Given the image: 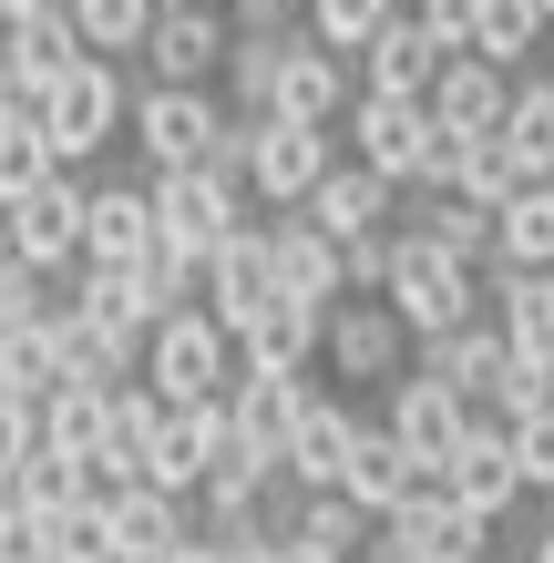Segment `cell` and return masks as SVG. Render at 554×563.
I'll return each instance as SVG.
<instances>
[{
    "mask_svg": "<svg viewBox=\"0 0 554 563\" xmlns=\"http://www.w3.org/2000/svg\"><path fill=\"white\" fill-rule=\"evenodd\" d=\"M390 308L411 318V339H452V328L482 318V297H493V267H472V256L432 246L421 225H401V267H390Z\"/></svg>",
    "mask_w": 554,
    "mask_h": 563,
    "instance_id": "cell-1",
    "label": "cell"
},
{
    "mask_svg": "<svg viewBox=\"0 0 554 563\" xmlns=\"http://www.w3.org/2000/svg\"><path fill=\"white\" fill-rule=\"evenodd\" d=\"M237 123H247V195L268 216H298L308 195L349 164L329 123H287V113H237Z\"/></svg>",
    "mask_w": 554,
    "mask_h": 563,
    "instance_id": "cell-2",
    "label": "cell"
},
{
    "mask_svg": "<svg viewBox=\"0 0 554 563\" xmlns=\"http://www.w3.org/2000/svg\"><path fill=\"white\" fill-rule=\"evenodd\" d=\"M144 379L165 389L175 410H195V400H226V389L247 379V358H237V328H226L216 308H175V318L144 339Z\"/></svg>",
    "mask_w": 554,
    "mask_h": 563,
    "instance_id": "cell-3",
    "label": "cell"
},
{
    "mask_svg": "<svg viewBox=\"0 0 554 563\" xmlns=\"http://www.w3.org/2000/svg\"><path fill=\"white\" fill-rule=\"evenodd\" d=\"M42 123H52L62 164H93L113 134H134V82H123V62L113 52H83L73 73L42 92Z\"/></svg>",
    "mask_w": 554,
    "mask_h": 563,
    "instance_id": "cell-4",
    "label": "cell"
},
{
    "mask_svg": "<svg viewBox=\"0 0 554 563\" xmlns=\"http://www.w3.org/2000/svg\"><path fill=\"white\" fill-rule=\"evenodd\" d=\"M226 123H237V113H226L206 82H144L134 92V134H123V144H134L154 175H185V164H216Z\"/></svg>",
    "mask_w": 554,
    "mask_h": 563,
    "instance_id": "cell-5",
    "label": "cell"
},
{
    "mask_svg": "<svg viewBox=\"0 0 554 563\" xmlns=\"http://www.w3.org/2000/svg\"><path fill=\"white\" fill-rule=\"evenodd\" d=\"M318 358H329V379H411L421 369V339H411V318L401 308H390V297H339V308H329V349H318Z\"/></svg>",
    "mask_w": 554,
    "mask_h": 563,
    "instance_id": "cell-6",
    "label": "cell"
},
{
    "mask_svg": "<svg viewBox=\"0 0 554 563\" xmlns=\"http://www.w3.org/2000/svg\"><path fill=\"white\" fill-rule=\"evenodd\" d=\"M349 144L390 185H421L432 175V144H442V113H432V92H360L349 103Z\"/></svg>",
    "mask_w": 554,
    "mask_h": 563,
    "instance_id": "cell-7",
    "label": "cell"
},
{
    "mask_svg": "<svg viewBox=\"0 0 554 563\" xmlns=\"http://www.w3.org/2000/svg\"><path fill=\"white\" fill-rule=\"evenodd\" d=\"M247 206H257V195L226 185V175H206V164L154 175V225H165V246H185V256H216V246L247 225Z\"/></svg>",
    "mask_w": 554,
    "mask_h": 563,
    "instance_id": "cell-8",
    "label": "cell"
},
{
    "mask_svg": "<svg viewBox=\"0 0 554 563\" xmlns=\"http://www.w3.org/2000/svg\"><path fill=\"white\" fill-rule=\"evenodd\" d=\"M83 216H93V185L62 164L42 195H21V206H11V246H21V267H42V277L83 267Z\"/></svg>",
    "mask_w": 554,
    "mask_h": 563,
    "instance_id": "cell-9",
    "label": "cell"
},
{
    "mask_svg": "<svg viewBox=\"0 0 554 563\" xmlns=\"http://www.w3.org/2000/svg\"><path fill=\"white\" fill-rule=\"evenodd\" d=\"M144 62H154V82H216L226 62H237V21H226L216 0H175V11L154 21Z\"/></svg>",
    "mask_w": 554,
    "mask_h": 563,
    "instance_id": "cell-10",
    "label": "cell"
},
{
    "mask_svg": "<svg viewBox=\"0 0 554 563\" xmlns=\"http://www.w3.org/2000/svg\"><path fill=\"white\" fill-rule=\"evenodd\" d=\"M401 441L421 451V461H463V441H472V400L452 379H432V369H411V379H390V410H380Z\"/></svg>",
    "mask_w": 554,
    "mask_h": 563,
    "instance_id": "cell-11",
    "label": "cell"
},
{
    "mask_svg": "<svg viewBox=\"0 0 554 563\" xmlns=\"http://www.w3.org/2000/svg\"><path fill=\"white\" fill-rule=\"evenodd\" d=\"M308 400H318V389H308L298 369H247L237 389H226V410H237V430H247V451L268 461V472H287V441H298V420H308Z\"/></svg>",
    "mask_w": 554,
    "mask_h": 563,
    "instance_id": "cell-12",
    "label": "cell"
},
{
    "mask_svg": "<svg viewBox=\"0 0 554 563\" xmlns=\"http://www.w3.org/2000/svg\"><path fill=\"white\" fill-rule=\"evenodd\" d=\"M268 297H287V287H278V236H268V225H237V236L206 256V308H216L226 328H247Z\"/></svg>",
    "mask_w": 554,
    "mask_h": 563,
    "instance_id": "cell-13",
    "label": "cell"
},
{
    "mask_svg": "<svg viewBox=\"0 0 554 563\" xmlns=\"http://www.w3.org/2000/svg\"><path fill=\"white\" fill-rule=\"evenodd\" d=\"M268 236H278V287L287 297H308V308H339V297H349V246L308 206L298 216H268Z\"/></svg>",
    "mask_w": 554,
    "mask_h": 563,
    "instance_id": "cell-14",
    "label": "cell"
},
{
    "mask_svg": "<svg viewBox=\"0 0 554 563\" xmlns=\"http://www.w3.org/2000/svg\"><path fill=\"white\" fill-rule=\"evenodd\" d=\"M11 31V103H42V92L83 62V21H73V0H52V11H21V21H0Z\"/></svg>",
    "mask_w": 554,
    "mask_h": 563,
    "instance_id": "cell-15",
    "label": "cell"
},
{
    "mask_svg": "<svg viewBox=\"0 0 554 563\" xmlns=\"http://www.w3.org/2000/svg\"><path fill=\"white\" fill-rule=\"evenodd\" d=\"M165 246L154 225V185H93V216H83V267H134V256Z\"/></svg>",
    "mask_w": 554,
    "mask_h": 563,
    "instance_id": "cell-16",
    "label": "cell"
},
{
    "mask_svg": "<svg viewBox=\"0 0 554 563\" xmlns=\"http://www.w3.org/2000/svg\"><path fill=\"white\" fill-rule=\"evenodd\" d=\"M432 113H442V134H503V113H513V73L493 52H452L442 62V82H432Z\"/></svg>",
    "mask_w": 554,
    "mask_h": 563,
    "instance_id": "cell-17",
    "label": "cell"
},
{
    "mask_svg": "<svg viewBox=\"0 0 554 563\" xmlns=\"http://www.w3.org/2000/svg\"><path fill=\"white\" fill-rule=\"evenodd\" d=\"M349 103H360V73H349V52H329V42H308L298 31V52H287V82H278V113L287 123H349Z\"/></svg>",
    "mask_w": 554,
    "mask_h": 563,
    "instance_id": "cell-18",
    "label": "cell"
},
{
    "mask_svg": "<svg viewBox=\"0 0 554 563\" xmlns=\"http://www.w3.org/2000/svg\"><path fill=\"white\" fill-rule=\"evenodd\" d=\"M308 216L329 225L339 246H360V236H380V225H401V185H390L380 164H360V154H349L339 175H329V185L308 195Z\"/></svg>",
    "mask_w": 554,
    "mask_h": 563,
    "instance_id": "cell-19",
    "label": "cell"
},
{
    "mask_svg": "<svg viewBox=\"0 0 554 563\" xmlns=\"http://www.w3.org/2000/svg\"><path fill=\"white\" fill-rule=\"evenodd\" d=\"M442 62H452V42H442L421 11H401V21H390L380 42L360 52V92H432V82H442Z\"/></svg>",
    "mask_w": 554,
    "mask_h": 563,
    "instance_id": "cell-20",
    "label": "cell"
},
{
    "mask_svg": "<svg viewBox=\"0 0 554 563\" xmlns=\"http://www.w3.org/2000/svg\"><path fill=\"white\" fill-rule=\"evenodd\" d=\"M318 349H329V308H308V297H268V308L237 328L247 369H308Z\"/></svg>",
    "mask_w": 554,
    "mask_h": 563,
    "instance_id": "cell-21",
    "label": "cell"
},
{
    "mask_svg": "<svg viewBox=\"0 0 554 563\" xmlns=\"http://www.w3.org/2000/svg\"><path fill=\"white\" fill-rule=\"evenodd\" d=\"M421 369H432V379H452V389H463V400L482 410V400H493V389L513 379V339H503V318L493 328H452V339H421Z\"/></svg>",
    "mask_w": 554,
    "mask_h": 563,
    "instance_id": "cell-22",
    "label": "cell"
},
{
    "mask_svg": "<svg viewBox=\"0 0 554 563\" xmlns=\"http://www.w3.org/2000/svg\"><path fill=\"white\" fill-rule=\"evenodd\" d=\"M452 472H463V503L482 512V522H513V503H524V461H513V430L503 420H482L472 410V441H463V461H452Z\"/></svg>",
    "mask_w": 554,
    "mask_h": 563,
    "instance_id": "cell-23",
    "label": "cell"
},
{
    "mask_svg": "<svg viewBox=\"0 0 554 563\" xmlns=\"http://www.w3.org/2000/svg\"><path fill=\"white\" fill-rule=\"evenodd\" d=\"M360 410L349 400H308V420H298V441H287V482L298 492H339L349 482V451H360Z\"/></svg>",
    "mask_w": 554,
    "mask_h": 563,
    "instance_id": "cell-24",
    "label": "cell"
},
{
    "mask_svg": "<svg viewBox=\"0 0 554 563\" xmlns=\"http://www.w3.org/2000/svg\"><path fill=\"white\" fill-rule=\"evenodd\" d=\"M493 308H503L513 358L554 379V267H493Z\"/></svg>",
    "mask_w": 554,
    "mask_h": 563,
    "instance_id": "cell-25",
    "label": "cell"
},
{
    "mask_svg": "<svg viewBox=\"0 0 554 563\" xmlns=\"http://www.w3.org/2000/svg\"><path fill=\"white\" fill-rule=\"evenodd\" d=\"M52 175H62V144H52L42 103H0V206H21V195H42Z\"/></svg>",
    "mask_w": 554,
    "mask_h": 563,
    "instance_id": "cell-26",
    "label": "cell"
},
{
    "mask_svg": "<svg viewBox=\"0 0 554 563\" xmlns=\"http://www.w3.org/2000/svg\"><path fill=\"white\" fill-rule=\"evenodd\" d=\"M113 400H123V389H104V379H62L52 400H42V441L104 461V451H113Z\"/></svg>",
    "mask_w": 554,
    "mask_h": 563,
    "instance_id": "cell-27",
    "label": "cell"
},
{
    "mask_svg": "<svg viewBox=\"0 0 554 563\" xmlns=\"http://www.w3.org/2000/svg\"><path fill=\"white\" fill-rule=\"evenodd\" d=\"M195 533V503H185V492H123V503H113V543H123V563H165L175 543Z\"/></svg>",
    "mask_w": 554,
    "mask_h": 563,
    "instance_id": "cell-28",
    "label": "cell"
},
{
    "mask_svg": "<svg viewBox=\"0 0 554 563\" xmlns=\"http://www.w3.org/2000/svg\"><path fill=\"white\" fill-rule=\"evenodd\" d=\"M401 225H421L432 246L472 256V267H493V256H503V225H493V206H472V195H432V185H421V206H401Z\"/></svg>",
    "mask_w": 554,
    "mask_h": 563,
    "instance_id": "cell-29",
    "label": "cell"
},
{
    "mask_svg": "<svg viewBox=\"0 0 554 563\" xmlns=\"http://www.w3.org/2000/svg\"><path fill=\"white\" fill-rule=\"evenodd\" d=\"M411 461H421V451L401 441V430L370 420V430H360V451H349V482H339V492H349V503H370V512L390 522V512H401V492H411Z\"/></svg>",
    "mask_w": 554,
    "mask_h": 563,
    "instance_id": "cell-30",
    "label": "cell"
},
{
    "mask_svg": "<svg viewBox=\"0 0 554 563\" xmlns=\"http://www.w3.org/2000/svg\"><path fill=\"white\" fill-rule=\"evenodd\" d=\"M534 185V164L513 154V134H463V164H452V195H472V206H513V195Z\"/></svg>",
    "mask_w": 554,
    "mask_h": 563,
    "instance_id": "cell-31",
    "label": "cell"
},
{
    "mask_svg": "<svg viewBox=\"0 0 554 563\" xmlns=\"http://www.w3.org/2000/svg\"><path fill=\"white\" fill-rule=\"evenodd\" d=\"M298 543L339 553V563H360V553L380 543V512H370V503H349V492H308V503H298Z\"/></svg>",
    "mask_w": 554,
    "mask_h": 563,
    "instance_id": "cell-32",
    "label": "cell"
},
{
    "mask_svg": "<svg viewBox=\"0 0 554 563\" xmlns=\"http://www.w3.org/2000/svg\"><path fill=\"white\" fill-rule=\"evenodd\" d=\"M287 52H298V31H237V62H226V82H237V113H278Z\"/></svg>",
    "mask_w": 554,
    "mask_h": 563,
    "instance_id": "cell-33",
    "label": "cell"
},
{
    "mask_svg": "<svg viewBox=\"0 0 554 563\" xmlns=\"http://www.w3.org/2000/svg\"><path fill=\"white\" fill-rule=\"evenodd\" d=\"M390 522H401V533L432 553V563H482V543L503 533V522H482L472 503H442V512H390Z\"/></svg>",
    "mask_w": 554,
    "mask_h": 563,
    "instance_id": "cell-34",
    "label": "cell"
},
{
    "mask_svg": "<svg viewBox=\"0 0 554 563\" xmlns=\"http://www.w3.org/2000/svg\"><path fill=\"white\" fill-rule=\"evenodd\" d=\"M493 225H503V256H493V267H554V175H534Z\"/></svg>",
    "mask_w": 554,
    "mask_h": 563,
    "instance_id": "cell-35",
    "label": "cell"
},
{
    "mask_svg": "<svg viewBox=\"0 0 554 563\" xmlns=\"http://www.w3.org/2000/svg\"><path fill=\"white\" fill-rule=\"evenodd\" d=\"M175 0H73V21H83V52H144L154 42V21H165Z\"/></svg>",
    "mask_w": 554,
    "mask_h": 563,
    "instance_id": "cell-36",
    "label": "cell"
},
{
    "mask_svg": "<svg viewBox=\"0 0 554 563\" xmlns=\"http://www.w3.org/2000/svg\"><path fill=\"white\" fill-rule=\"evenodd\" d=\"M11 503H31V512H73V503H93V461L83 451H31L21 461V482H11Z\"/></svg>",
    "mask_w": 554,
    "mask_h": 563,
    "instance_id": "cell-37",
    "label": "cell"
},
{
    "mask_svg": "<svg viewBox=\"0 0 554 563\" xmlns=\"http://www.w3.org/2000/svg\"><path fill=\"white\" fill-rule=\"evenodd\" d=\"M401 11H411V0H308V42H329V52H370Z\"/></svg>",
    "mask_w": 554,
    "mask_h": 563,
    "instance_id": "cell-38",
    "label": "cell"
},
{
    "mask_svg": "<svg viewBox=\"0 0 554 563\" xmlns=\"http://www.w3.org/2000/svg\"><path fill=\"white\" fill-rule=\"evenodd\" d=\"M52 389H62V358H52V339H42V328H21V339H0V400L42 410Z\"/></svg>",
    "mask_w": 554,
    "mask_h": 563,
    "instance_id": "cell-39",
    "label": "cell"
},
{
    "mask_svg": "<svg viewBox=\"0 0 554 563\" xmlns=\"http://www.w3.org/2000/svg\"><path fill=\"white\" fill-rule=\"evenodd\" d=\"M165 420H175V400H165V389H154V379H123V400H113V451L144 472V461H154V441H165Z\"/></svg>",
    "mask_w": 554,
    "mask_h": 563,
    "instance_id": "cell-40",
    "label": "cell"
},
{
    "mask_svg": "<svg viewBox=\"0 0 554 563\" xmlns=\"http://www.w3.org/2000/svg\"><path fill=\"white\" fill-rule=\"evenodd\" d=\"M503 134H513V154H524L534 175H554V82H544V73H524V82H513Z\"/></svg>",
    "mask_w": 554,
    "mask_h": 563,
    "instance_id": "cell-41",
    "label": "cell"
},
{
    "mask_svg": "<svg viewBox=\"0 0 554 563\" xmlns=\"http://www.w3.org/2000/svg\"><path fill=\"white\" fill-rule=\"evenodd\" d=\"M544 31H554V11H544V0H482V42H472V52H493L503 73H513V62H524Z\"/></svg>",
    "mask_w": 554,
    "mask_h": 563,
    "instance_id": "cell-42",
    "label": "cell"
},
{
    "mask_svg": "<svg viewBox=\"0 0 554 563\" xmlns=\"http://www.w3.org/2000/svg\"><path fill=\"white\" fill-rule=\"evenodd\" d=\"M83 308H104L113 328H134V339H154V297H144V277L134 267H83Z\"/></svg>",
    "mask_w": 554,
    "mask_h": 563,
    "instance_id": "cell-43",
    "label": "cell"
},
{
    "mask_svg": "<svg viewBox=\"0 0 554 563\" xmlns=\"http://www.w3.org/2000/svg\"><path fill=\"white\" fill-rule=\"evenodd\" d=\"M62 308V297L42 287V267H21V256H11V267H0V339H21V328H42Z\"/></svg>",
    "mask_w": 554,
    "mask_h": 563,
    "instance_id": "cell-44",
    "label": "cell"
},
{
    "mask_svg": "<svg viewBox=\"0 0 554 563\" xmlns=\"http://www.w3.org/2000/svg\"><path fill=\"white\" fill-rule=\"evenodd\" d=\"M0 563H62V543H52V512L0 503Z\"/></svg>",
    "mask_w": 554,
    "mask_h": 563,
    "instance_id": "cell-45",
    "label": "cell"
},
{
    "mask_svg": "<svg viewBox=\"0 0 554 563\" xmlns=\"http://www.w3.org/2000/svg\"><path fill=\"white\" fill-rule=\"evenodd\" d=\"M42 451V410H21V400H0V503H11V482H21V461Z\"/></svg>",
    "mask_w": 554,
    "mask_h": 563,
    "instance_id": "cell-46",
    "label": "cell"
},
{
    "mask_svg": "<svg viewBox=\"0 0 554 563\" xmlns=\"http://www.w3.org/2000/svg\"><path fill=\"white\" fill-rule=\"evenodd\" d=\"M513 461H524V482H534V492H554V400L513 420Z\"/></svg>",
    "mask_w": 554,
    "mask_h": 563,
    "instance_id": "cell-47",
    "label": "cell"
},
{
    "mask_svg": "<svg viewBox=\"0 0 554 563\" xmlns=\"http://www.w3.org/2000/svg\"><path fill=\"white\" fill-rule=\"evenodd\" d=\"M411 11L432 21V31H442L452 52H472V42H482V0H411Z\"/></svg>",
    "mask_w": 554,
    "mask_h": 563,
    "instance_id": "cell-48",
    "label": "cell"
},
{
    "mask_svg": "<svg viewBox=\"0 0 554 563\" xmlns=\"http://www.w3.org/2000/svg\"><path fill=\"white\" fill-rule=\"evenodd\" d=\"M237 31H308V0H226Z\"/></svg>",
    "mask_w": 554,
    "mask_h": 563,
    "instance_id": "cell-49",
    "label": "cell"
},
{
    "mask_svg": "<svg viewBox=\"0 0 554 563\" xmlns=\"http://www.w3.org/2000/svg\"><path fill=\"white\" fill-rule=\"evenodd\" d=\"M165 563H226V543H216V533H206V522H195V533H185V543H175V553H165Z\"/></svg>",
    "mask_w": 554,
    "mask_h": 563,
    "instance_id": "cell-50",
    "label": "cell"
},
{
    "mask_svg": "<svg viewBox=\"0 0 554 563\" xmlns=\"http://www.w3.org/2000/svg\"><path fill=\"white\" fill-rule=\"evenodd\" d=\"M226 563H287V533H257V543H226Z\"/></svg>",
    "mask_w": 554,
    "mask_h": 563,
    "instance_id": "cell-51",
    "label": "cell"
},
{
    "mask_svg": "<svg viewBox=\"0 0 554 563\" xmlns=\"http://www.w3.org/2000/svg\"><path fill=\"white\" fill-rule=\"evenodd\" d=\"M287 563H339V553H318V543H298V533H287Z\"/></svg>",
    "mask_w": 554,
    "mask_h": 563,
    "instance_id": "cell-52",
    "label": "cell"
},
{
    "mask_svg": "<svg viewBox=\"0 0 554 563\" xmlns=\"http://www.w3.org/2000/svg\"><path fill=\"white\" fill-rule=\"evenodd\" d=\"M524 563H554V512H544V533H534V553Z\"/></svg>",
    "mask_w": 554,
    "mask_h": 563,
    "instance_id": "cell-53",
    "label": "cell"
},
{
    "mask_svg": "<svg viewBox=\"0 0 554 563\" xmlns=\"http://www.w3.org/2000/svg\"><path fill=\"white\" fill-rule=\"evenodd\" d=\"M0 103H11V31H0Z\"/></svg>",
    "mask_w": 554,
    "mask_h": 563,
    "instance_id": "cell-54",
    "label": "cell"
},
{
    "mask_svg": "<svg viewBox=\"0 0 554 563\" xmlns=\"http://www.w3.org/2000/svg\"><path fill=\"white\" fill-rule=\"evenodd\" d=\"M11 256H21V246H11V206H0V267H11Z\"/></svg>",
    "mask_w": 554,
    "mask_h": 563,
    "instance_id": "cell-55",
    "label": "cell"
},
{
    "mask_svg": "<svg viewBox=\"0 0 554 563\" xmlns=\"http://www.w3.org/2000/svg\"><path fill=\"white\" fill-rule=\"evenodd\" d=\"M544 11H554V0H544Z\"/></svg>",
    "mask_w": 554,
    "mask_h": 563,
    "instance_id": "cell-56",
    "label": "cell"
},
{
    "mask_svg": "<svg viewBox=\"0 0 554 563\" xmlns=\"http://www.w3.org/2000/svg\"><path fill=\"white\" fill-rule=\"evenodd\" d=\"M482 563H493V553H482Z\"/></svg>",
    "mask_w": 554,
    "mask_h": 563,
    "instance_id": "cell-57",
    "label": "cell"
}]
</instances>
